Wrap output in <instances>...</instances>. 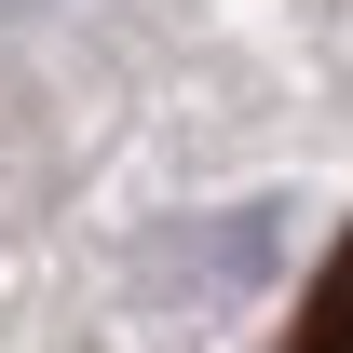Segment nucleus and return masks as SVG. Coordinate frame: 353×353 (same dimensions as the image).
Returning a JSON list of instances; mask_svg holds the SVG:
<instances>
[{"label":"nucleus","mask_w":353,"mask_h":353,"mask_svg":"<svg viewBox=\"0 0 353 353\" xmlns=\"http://www.w3.org/2000/svg\"><path fill=\"white\" fill-rule=\"evenodd\" d=\"M285 353H353V231H340V259L312 272V299H299V340Z\"/></svg>","instance_id":"nucleus-1"}]
</instances>
